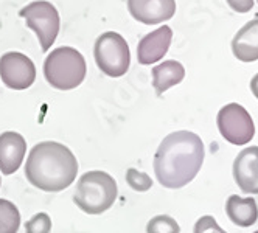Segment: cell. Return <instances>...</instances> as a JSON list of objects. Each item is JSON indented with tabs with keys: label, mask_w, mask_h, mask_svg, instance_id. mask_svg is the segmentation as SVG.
<instances>
[{
	"label": "cell",
	"mask_w": 258,
	"mask_h": 233,
	"mask_svg": "<svg viewBox=\"0 0 258 233\" xmlns=\"http://www.w3.org/2000/svg\"><path fill=\"white\" fill-rule=\"evenodd\" d=\"M77 174V157L58 141H41L33 146L27 157V181L42 191H62L75 182Z\"/></svg>",
	"instance_id": "cell-2"
},
{
	"label": "cell",
	"mask_w": 258,
	"mask_h": 233,
	"mask_svg": "<svg viewBox=\"0 0 258 233\" xmlns=\"http://www.w3.org/2000/svg\"><path fill=\"white\" fill-rule=\"evenodd\" d=\"M173 39V30L168 25H163L145 38L137 45V59L142 65H151L159 62L168 53Z\"/></svg>",
	"instance_id": "cell-10"
},
{
	"label": "cell",
	"mask_w": 258,
	"mask_h": 233,
	"mask_svg": "<svg viewBox=\"0 0 258 233\" xmlns=\"http://www.w3.org/2000/svg\"><path fill=\"white\" fill-rule=\"evenodd\" d=\"M204 143L190 131H176L167 135L154 156V173L162 187L177 190L188 185L204 162Z\"/></svg>",
	"instance_id": "cell-1"
},
{
	"label": "cell",
	"mask_w": 258,
	"mask_h": 233,
	"mask_svg": "<svg viewBox=\"0 0 258 233\" xmlns=\"http://www.w3.org/2000/svg\"><path fill=\"white\" fill-rule=\"evenodd\" d=\"M94 56L98 68L106 76L120 78L131 65L129 45L121 34L115 31H106L95 41Z\"/></svg>",
	"instance_id": "cell-5"
},
{
	"label": "cell",
	"mask_w": 258,
	"mask_h": 233,
	"mask_svg": "<svg viewBox=\"0 0 258 233\" xmlns=\"http://www.w3.org/2000/svg\"><path fill=\"white\" fill-rule=\"evenodd\" d=\"M27 152V141L19 132L0 134V171L10 176L21 168Z\"/></svg>",
	"instance_id": "cell-12"
},
{
	"label": "cell",
	"mask_w": 258,
	"mask_h": 233,
	"mask_svg": "<svg viewBox=\"0 0 258 233\" xmlns=\"http://www.w3.org/2000/svg\"><path fill=\"white\" fill-rule=\"evenodd\" d=\"M19 227L21 213L17 207L7 199H0V233H17Z\"/></svg>",
	"instance_id": "cell-16"
},
{
	"label": "cell",
	"mask_w": 258,
	"mask_h": 233,
	"mask_svg": "<svg viewBox=\"0 0 258 233\" xmlns=\"http://www.w3.org/2000/svg\"><path fill=\"white\" fill-rule=\"evenodd\" d=\"M250 91H252V94L255 95V98H258V73L252 78V81H250Z\"/></svg>",
	"instance_id": "cell-22"
},
{
	"label": "cell",
	"mask_w": 258,
	"mask_h": 233,
	"mask_svg": "<svg viewBox=\"0 0 258 233\" xmlns=\"http://www.w3.org/2000/svg\"><path fill=\"white\" fill-rule=\"evenodd\" d=\"M193 233H227L223 230L213 216H201L193 228Z\"/></svg>",
	"instance_id": "cell-20"
},
{
	"label": "cell",
	"mask_w": 258,
	"mask_h": 233,
	"mask_svg": "<svg viewBox=\"0 0 258 233\" xmlns=\"http://www.w3.org/2000/svg\"><path fill=\"white\" fill-rule=\"evenodd\" d=\"M0 184H2V179H0Z\"/></svg>",
	"instance_id": "cell-23"
},
{
	"label": "cell",
	"mask_w": 258,
	"mask_h": 233,
	"mask_svg": "<svg viewBox=\"0 0 258 233\" xmlns=\"http://www.w3.org/2000/svg\"><path fill=\"white\" fill-rule=\"evenodd\" d=\"M127 11L137 22L157 25L173 19L176 0H127Z\"/></svg>",
	"instance_id": "cell-9"
},
{
	"label": "cell",
	"mask_w": 258,
	"mask_h": 233,
	"mask_svg": "<svg viewBox=\"0 0 258 233\" xmlns=\"http://www.w3.org/2000/svg\"><path fill=\"white\" fill-rule=\"evenodd\" d=\"M232 51L243 62L258 61V17L247 22L232 41Z\"/></svg>",
	"instance_id": "cell-13"
},
{
	"label": "cell",
	"mask_w": 258,
	"mask_h": 233,
	"mask_svg": "<svg viewBox=\"0 0 258 233\" xmlns=\"http://www.w3.org/2000/svg\"><path fill=\"white\" fill-rule=\"evenodd\" d=\"M226 213L238 227H250L258 221V207L253 198H239L232 194L226 204Z\"/></svg>",
	"instance_id": "cell-14"
},
{
	"label": "cell",
	"mask_w": 258,
	"mask_h": 233,
	"mask_svg": "<svg viewBox=\"0 0 258 233\" xmlns=\"http://www.w3.org/2000/svg\"><path fill=\"white\" fill-rule=\"evenodd\" d=\"M126 182L136 191H148L153 187L151 177L146 173H142L136 168H129L126 171Z\"/></svg>",
	"instance_id": "cell-18"
},
{
	"label": "cell",
	"mask_w": 258,
	"mask_h": 233,
	"mask_svg": "<svg viewBox=\"0 0 258 233\" xmlns=\"http://www.w3.org/2000/svg\"><path fill=\"white\" fill-rule=\"evenodd\" d=\"M226 2L236 13H249L253 7V0H226Z\"/></svg>",
	"instance_id": "cell-21"
},
{
	"label": "cell",
	"mask_w": 258,
	"mask_h": 233,
	"mask_svg": "<svg viewBox=\"0 0 258 233\" xmlns=\"http://www.w3.org/2000/svg\"><path fill=\"white\" fill-rule=\"evenodd\" d=\"M51 219L47 213H38L25 224V233H50Z\"/></svg>",
	"instance_id": "cell-19"
},
{
	"label": "cell",
	"mask_w": 258,
	"mask_h": 233,
	"mask_svg": "<svg viewBox=\"0 0 258 233\" xmlns=\"http://www.w3.org/2000/svg\"><path fill=\"white\" fill-rule=\"evenodd\" d=\"M253 233H258V230H256V231H253Z\"/></svg>",
	"instance_id": "cell-24"
},
{
	"label": "cell",
	"mask_w": 258,
	"mask_h": 233,
	"mask_svg": "<svg viewBox=\"0 0 258 233\" xmlns=\"http://www.w3.org/2000/svg\"><path fill=\"white\" fill-rule=\"evenodd\" d=\"M0 78L13 91H25L36 80L34 62L24 53L8 51L0 58Z\"/></svg>",
	"instance_id": "cell-8"
},
{
	"label": "cell",
	"mask_w": 258,
	"mask_h": 233,
	"mask_svg": "<svg viewBox=\"0 0 258 233\" xmlns=\"http://www.w3.org/2000/svg\"><path fill=\"white\" fill-rule=\"evenodd\" d=\"M185 78V68L179 61H163L153 67V87L160 97L170 87L179 84Z\"/></svg>",
	"instance_id": "cell-15"
},
{
	"label": "cell",
	"mask_w": 258,
	"mask_h": 233,
	"mask_svg": "<svg viewBox=\"0 0 258 233\" xmlns=\"http://www.w3.org/2000/svg\"><path fill=\"white\" fill-rule=\"evenodd\" d=\"M115 179L104 171H89L80 177L73 202L87 214H101L117 199Z\"/></svg>",
	"instance_id": "cell-4"
},
{
	"label": "cell",
	"mask_w": 258,
	"mask_h": 233,
	"mask_svg": "<svg viewBox=\"0 0 258 233\" xmlns=\"http://www.w3.org/2000/svg\"><path fill=\"white\" fill-rule=\"evenodd\" d=\"M146 233H180V227L168 214H159L148 222Z\"/></svg>",
	"instance_id": "cell-17"
},
{
	"label": "cell",
	"mask_w": 258,
	"mask_h": 233,
	"mask_svg": "<svg viewBox=\"0 0 258 233\" xmlns=\"http://www.w3.org/2000/svg\"><path fill=\"white\" fill-rule=\"evenodd\" d=\"M87 65L81 53L73 47L51 50L44 61V76L58 91L77 89L86 78Z\"/></svg>",
	"instance_id": "cell-3"
},
{
	"label": "cell",
	"mask_w": 258,
	"mask_h": 233,
	"mask_svg": "<svg viewBox=\"0 0 258 233\" xmlns=\"http://www.w3.org/2000/svg\"><path fill=\"white\" fill-rule=\"evenodd\" d=\"M233 177L243 193L258 194V146L246 148L236 156Z\"/></svg>",
	"instance_id": "cell-11"
},
{
	"label": "cell",
	"mask_w": 258,
	"mask_h": 233,
	"mask_svg": "<svg viewBox=\"0 0 258 233\" xmlns=\"http://www.w3.org/2000/svg\"><path fill=\"white\" fill-rule=\"evenodd\" d=\"M19 16L24 17L27 27L31 28L38 36L42 51H48L56 41L61 28L58 10L47 0H38V2H31L24 7Z\"/></svg>",
	"instance_id": "cell-6"
},
{
	"label": "cell",
	"mask_w": 258,
	"mask_h": 233,
	"mask_svg": "<svg viewBox=\"0 0 258 233\" xmlns=\"http://www.w3.org/2000/svg\"><path fill=\"white\" fill-rule=\"evenodd\" d=\"M218 129L232 145H246L255 135V124L241 104L230 103L221 107L216 117Z\"/></svg>",
	"instance_id": "cell-7"
}]
</instances>
